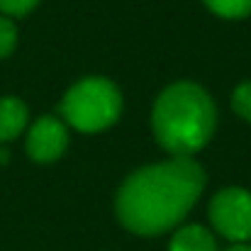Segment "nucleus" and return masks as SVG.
<instances>
[{
	"label": "nucleus",
	"mask_w": 251,
	"mask_h": 251,
	"mask_svg": "<svg viewBox=\"0 0 251 251\" xmlns=\"http://www.w3.org/2000/svg\"><path fill=\"white\" fill-rule=\"evenodd\" d=\"M202 188V166L190 156H173L127 176L117 190L115 210L129 232L156 237L176 227L190 212Z\"/></svg>",
	"instance_id": "obj_1"
},
{
	"label": "nucleus",
	"mask_w": 251,
	"mask_h": 251,
	"mask_svg": "<svg viewBox=\"0 0 251 251\" xmlns=\"http://www.w3.org/2000/svg\"><path fill=\"white\" fill-rule=\"evenodd\" d=\"M215 102L202 85L178 81L156 98L151 110V129L156 142L171 156H190L200 151L215 132Z\"/></svg>",
	"instance_id": "obj_2"
},
{
	"label": "nucleus",
	"mask_w": 251,
	"mask_h": 251,
	"mask_svg": "<svg viewBox=\"0 0 251 251\" xmlns=\"http://www.w3.org/2000/svg\"><path fill=\"white\" fill-rule=\"evenodd\" d=\"M122 95L107 78L90 76L71 85L61 100V117L78 132H102L117 122Z\"/></svg>",
	"instance_id": "obj_3"
},
{
	"label": "nucleus",
	"mask_w": 251,
	"mask_h": 251,
	"mask_svg": "<svg viewBox=\"0 0 251 251\" xmlns=\"http://www.w3.org/2000/svg\"><path fill=\"white\" fill-rule=\"evenodd\" d=\"M210 222L217 234L234 244L251 239V193L244 188H225L210 202Z\"/></svg>",
	"instance_id": "obj_4"
},
{
	"label": "nucleus",
	"mask_w": 251,
	"mask_h": 251,
	"mask_svg": "<svg viewBox=\"0 0 251 251\" xmlns=\"http://www.w3.org/2000/svg\"><path fill=\"white\" fill-rule=\"evenodd\" d=\"M69 147V127L54 115H42L27 132V154L37 164H51L61 159Z\"/></svg>",
	"instance_id": "obj_5"
},
{
	"label": "nucleus",
	"mask_w": 251,
	"mask_h": 251,
	"mask_svg": "<svg viewBox=\"0 0 251 251\" xmlns=\"http://www.w3.org/2000/svg\"><path fill=\"white\" fill-rule=\"evenodd\" d=\"M27 120H29L27 105L15 95H2L0 98V144L20 137L22 129L27 127Z\"/></svg>",
	"instance_id": "obj_6"
},
{
	"label": "nucleus",
	"mask_w": 251,
	"mask_h": 251,
	"mask_svg": "<svg viewBox=\"0 0 251 251\" xmlns=\"http://www.w3.org/2000/svg\"><path fill=\"white\" fill-rule=\"evenodd\" d=\"M168 251H217V244L202 225H185L171 237Z\"/></svg>",
	"instance_id": "obj_7"
},
{
	"label": "nucleus",
	"mask_w": 251,
	"mask_h": 251,
	"mask_svg": "<svg viewBox=\"0 0 251 251\" xmlns=\"http://www.w3.org/2000/svg\"><path fill=\"white\" fill-rule=\"evenodd\" d=\"M205 5L220 17H247L251 15V0H205Z\"/></svg>",
	"instance_id": "obj_8"
},
{
	"label": "nucleus",
	"mask_w": 251,
	"mask_h": 251,
	"mask_svg": "<svg viewBox=\"0 0 251 251\" xmlns=\"http://www.w3.org/2000/svg\"><path fill=\"white\" fill-rule=\"evenodd\" d=\"M17 44V27L10 17L0 15V59L10 56Z\"/></svg>",
	"instance_id": "obj_9"
},
{
	"label": "nucleus",
	"mask_w": 251,
	"mask_h": 251,
	"mask_svg": "<svg viewBox=\"0 0 251 251\" xmlns=\"http://www.w3.org/2000/svg\"><path fill=\"white\" fill-rule=\"evenodd\" d=\"M232 107L242 120L251 122V81H244L242 85H237V90L232 95Z\"/></svg>",
	"instance_id": "obj_10"
},
{
	"label": "nucleus",
	"mask_w": 251,
	"mask_h": 251,
	"mask_svg": "<svg viewBox=\"0 0 251 251\" xmlns=\"http://www.w3.org/2000/svg\"><path fill=\"white\" fill-rule=\"evenodd\" d=\"M39 0H0V12L5 17H20L37 7Z\"/></svg>",
	"instance_id": "obj_11"
},
{
	"label": "nucleus",
	"mask_w": 251,
	"mask_h": 251,
	"mask_svg": "<svg viewBox=\"0 0 251 251\" xmlns=\"http://www.w3.org/2000/svg\"><path fill=\"white\" fill-rule=\"evenodd\" d=\"M227 251H251L249 244H234V247H229Z\"/></svg>",
	"instance_id": "obj_12"
},
{
	"label": "nucleus",
	"mask_w": 251,
	"mask_h": 251,
	"mask_svg": "<svg viewBox=\"0 0 251 251\" xmlns=\"http://www.w3.org/2000/svg\"><path fill=\"white\" fill-rule=\"evenodd\" d=\"M5 159H7V151H2V149H0V164H2Z\"/></svg>",
	"instance_id": "obj_13"
}]
</instances>
